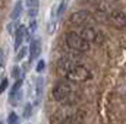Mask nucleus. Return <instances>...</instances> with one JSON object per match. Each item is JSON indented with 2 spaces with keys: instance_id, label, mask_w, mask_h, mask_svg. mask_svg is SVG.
I'll return each instance as SVG.
<instances>
[{
  "instance_id": "1",
  "label": "nucleus",
  "mask_w": 126,
  "mask_h": 124,
  "mask_svg": "<svg viewBox=\"0 0 126 124\" xmlns=\"http://www.w3.org/2000/svg\"><path fill=\"white\" fill-rule=\"evenodd\" d=\"M66 77L72 82H85V80H90L93 77V73L85 67V66H81V64H72Z\"/></svg>"
},
{
  "instance_id": "2",
  "label": "nucleus",
  "mask_w": 126,
  "mask_h": 124,
  "mask_svg": "<svg viewBox=\"0 0 126 124\" xmlns=\"http://www.w3.org/2000/svg\"><path fill=\"white\" fill-rule=\"evenodd\" d=\"M66 44L69 48L79 51V53H85L90 50V44L78 34V32H67L66 34Z\"/></svg>"
},
{
  "instance_id": "3",
  "label": "nucleus",
  "mask_w": 126,
  "mask_h": 124,
  "mask_svg": "<svg viewBox=\"0 0 126 124\" xmlns=\"http://www.w3.org/2000/svg\"><path fill=\"white\" fill-rule=\"evenodd\" d=\"M88 44H103L104 42V37H103V34L100 31H97L95 28L93 26H84L81 31L78 32Z\"/></svg>"
},
{
  "instance_id": "4",
  "label": "nucleus",
  "mask_w": 126,
  "mask_h": 124,
  "mask_svg": "<svg viewBox=\"0 0 126 124\" xmlns=\"http://www.w3.org/2000/svg\"><path fill=\"white\" fill-rule=\"evenodd\" d=\"M72 88L66 83V82H59L56 86H54V89H53V98H54V101H57V102H66L67 101V98L72 95Z\"/></svg>"
},
{
  "instance_id": "5",
  "label": "nucleus",
  "mask_w": 126,
  "mask_h": 124,
  "mask_svg": "<svg viewBox=\"0 0 126 124\" xmlns=\"http://www.w3.org/2000/svg\"><path fill=\"white\" fill-rule=\"evenodd\" d=\"M109 24L117 29H123V28H126V15L122 10H117V9L111 10L109 13Z\"/></svg>"
},
{
  "instance_id": "6",
  "label": "nucleus",
  "mask_w": 126,
  "mask_h": 124,
  "mask_svg": "<svg viewBox=\"0 0 126 124\" xmlns=\"http://www.w3.org/2000/svg\"><path fill=\"white\" fill-rule=\"evenodd\" d=\"M69 21H70V24H75V25H85L93 21V15L87 10H78L70 15Z\"/></svg>"
},
{
  "instance_id": "7",
  "label": "nucleus",
  "mask_w": 126,
  "mask_h": 124,
  "mask_svg": "<svg viewBox=\"0 0 126 124\" xmlns=\"http://www.w3.org/2000/svg\"><path fill=\"white\" fill-rule=\"evenodd\" d=\"M27 26L25 25H19L18 26V29H16V34H15V50H18L19 47H21V44H22V39L27 37Z\"/></svg>"
},
{
  "instance_id": "8",
  "label": "nucleus",
  "mask_w": 126,
  "mask_h": 124,
  "mask_svg": "<svg viewBox=\"0 0 126 124\" xmlns=\"http://www.w3.org/2000/svg\"><path fill=\"white\" fill-rule=\"evenodd\" d=\"M70 66H72V63L69 62L67 59H60L59 63H57V74L59 76H64L66 77V74H67V72H69V69H70Z\"/></svg>"
},
{
  "instance_id": "9",
  "label": "nucleus",
  "mask_w": 126,
  "mask_h": 124,
  "mask_svg": "<svg viewBox=\"0 0 126 124\" xmlns=\"http://www.w3.org/2000/svg\"><path fill=\"white\" fill-rule=\"evenodd\" d=\"M41 53V41L40 39H32L31 44H30V56H31V60L37 59Z\"/></svg>"
},
{
  "instance_id": "10",
  "label": "nucleus",
  "mask_w": 126,
  "mask_h": 124,
  "mask_svg": "<svg viewBox=\"0 0 126 124\" xmlns=\"http://www.w3.org/2000/svg\"><path fill=\"white\" fill-rule=\"evenodd\" d=\"M67 118H69V115H67L66 112H63V111H56V112L51 115L50 121H51V124H64L67 121Z\"/></svg>"
},
{
  "instance_id": "11",
  "label": "nucleus",
  "mask_w": 126,
  "mask_h": 124,
  "mask_svg": "<svg viewBox=\"0 0 126 124\" xmlns=\"http://www.w3.org/2000/svg\"><path fill=\"white\" fill-rule=\"evenodd\" d=\"M21 12H22V1H16V4L13 6V10H12V13H10V19H12V21H16V19L19 18Z\"/></svg>"
},
{
  "instance_id": "12",
  "label": "nucleus",
  "mask_w": 126,
  "mask_h": 124,
  "mask_svg": "<svg viewBox=\"0 0 126 124\" xmlns=\"http://www.w3.org/2000/svg\"><path fill=\"white\" fill-rule=\"evenodd\" d=\"M27 4H28V15H30V16H35V15L38 13V1L34 0V1L27 3Z\"/></svg>"
},
{
  "instance_id": "13",
  "label": "nucleus",
  "mask_w": 126,
  "mask_h": 124,
  "mask_svg": "<svg viewBox=\"0 0 126 124\" xmlns=\"http://www.w3.org/2000/svg\"><path fill=\"white\" fill-rule=\"evenodd\" d=\"M69 6V0H62L60 4H59V9H57V18H62V15L64 13V10L67 9Z\"/></svg>"
},
{
  "instance_id": "14",
  "label": "nucleus",
  "mask_w": 126,
  "mask_h": 124,
  "mask_svg": "<svg viewBox=\"0 0 126 124\" xmlns=\"http://www.w3.org/2000/svg\"><path fill=\"white\" fill-rule=\"evenodd\" d=\"M7 123L9 124H19V118H18V115L12 112V114L9 115V118H7Z\"/></svg>"
},
{
  "instance_id": "15",
  "label": "nucleus",
  "mask_w": 126,
  "mask_h": 124,
  "mask_svg": "<svg viewBox=\"0 0 126 124\" xmlns=\"http://www.w3.org/2000/svg\"><path fill=\"white\" fill-rule=\"evenodd\" d=\"M27 51H28V48L27 47H24V48H21L19 50V53H18V56H16V60L19 62V60H22L24 57H25V54H27Z\"/></svg>"
},
{
  "instance_id": "16",
  "label": "nucleus",
  "mask_w": 126,
  "mask_h": 124,
  "mask_svg": "<svg viewBox=\"0 0 126 124\" xmlns=\"http://www.w3.org/2000/svg\"><path fill=\"white\" fill-rule=\"evenodd\" d=\"M12 74H13V77H15V79H18V80H19V77H21V73H19V67H18V66H15V67H13V70H12Z\"/></svg>"
},
{
  "instance_id": "17",
  "label": "nucleus",
  "mask_w": 126,
  "mask_h": 124,
  "mask_svg": "<svg viewBox=\"0 0 126 124\" xmlns=\"http://www.w3.org/2000/svg\"><path fill=\"white\" fill-rule=\"evenodd\" d=\"M7 85H9L7 79H3V80H1V83H0V93H3V92H4V89L7 88Z\"/></svg>"
},
{
  "instance_id": "18",
  "label": "nucleus",
  "mask_w": 126,
  "mask_h": 124,
  "mask_svg": "<svg viewBox=\"0 0 126 124\" xmlns=\"http://www.w3.org/2000/svg\"><path fill=\"white\" fill-rule=\"evenodd\" d=\"M31 115V105L28 104V105H25V110H24V117L25 118H28Z\"/></svg>"
},
{
  "instance_id": "19",
  "label": "nucleus",
  "mask_w": 126,
  "mask_h": 124,
  "mask_svg": "<svg viewBox=\"0 0 126 124\" xmlns=\"http://www.w3.org/2000/svg\"><path fill=\"white\" fill-rule=\"evenodd\" d=\"M44 64H46L44 60H40V62H38V64H37V72H38V73L44 70Z\"/></svg>"
},
{
  "instance_id": "20",
  "label": "nucleus",
  "mask_w": 126,
  "mask_h": 124,
  "mask_svg": "<svg viewBox=\"0 0 126 124\" xmlns=\"http://www.w3.org/2000/svg\"><path fill=\"white\" fill-rule=\"evenodd\" d=\"M0 66H4V54H3V50H0Z\"/></svg>"
},
{
  "instance_id": "21",
  "label": "nucleus",
  "mask_w": 126,
  "mask_h": 124,
  "mask_svg": "<svg viewBox=\"0 0 126 124\" xmlns=\"http://www.w3.org/2000/svg\"><path fill=\"white\" fill-rule=\"evenodd\" d=\"M31 1H34V0H27V3H31Z\"/></svg>"
},
{
  "instance_id": "22",
  "label": "nucleus",
  "mask_w": 126,
  "mask_h": 124,
  "mask_svg": "<svg viewBox=\"0 0 126 124\" xmlns=\"http://www.w3.org/2000/svg\"><path fill=\"white\" fill-rule=\"evenodd\" d=\"M1 4H3V1H1V0H0V6H1Z\"/></svg>"
}]
</instances>
